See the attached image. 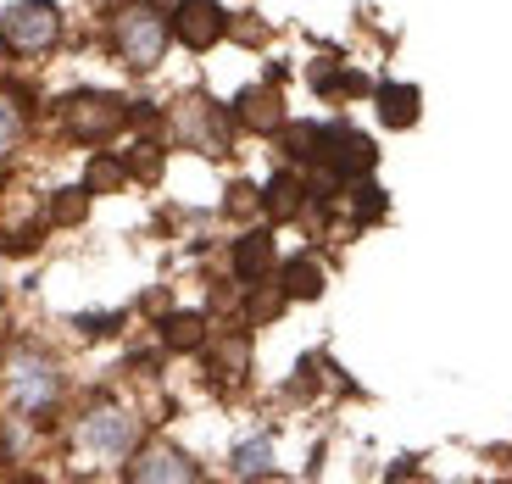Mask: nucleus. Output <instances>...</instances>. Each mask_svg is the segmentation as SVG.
Segmentation results:
<instances>
[{
	"label": "nucleus",
	"mask_w": 512,
	"mask_h": 484,
	"mask_svg": "<svg viewBox=\"0 0 512 484\" xmlns=\"http://www.w3.org/2000/svg\"><path fill=\"white\" fill-rule=\"evenodd\" d=\"M167 39H173V23H167L156 6H145V0H134V6H123V12L112 17V45L117 56H123L128 67H156L167 51Z\"/></svg>",
	"instance_id": "f257e3e1"
},
{
	"label": "nucleus",
	"mask_w": 512,
	"mask_h": 484,
	"mask_svg": "<svg viewBox=\"0 0 512 484\" xmlns=\"http://www.w3.org/2000/svg\"><path fill=\"white\" fill-rule=\"evenodd\" d=\"M56 34H62V12H56L51 0H17L0 12V45L17 56H39L51 51Z\"/></svg>",
	"instance_id": "f03ea898"
},
{
	"label": "nucleus",
	"mask_w": 512,
	"mask_h": 484,
	"mask_svg": "<svg viewBox=\"0 0 512 484\" xmlns=\"http://www.w3.org/2000/svg\"><path fill=\"white\" fill-rule=\"evenodd\" d=\"M128 106L117 101V95H101V90H90V95H67L62 101V128L73 134V140H84V145H101V140H112L117 128L128 123Z\"/></svg>",
	"instance_id": "7ed1b4c3"
},
{
	"label": "nucleus",
	"mask_w": 512,
	"mask_h": 484,
	"mask_svg": "<svg viewBox=\"0 0 512 484\" xmlns=\"http://www.w3.org/2000/svg\"><path fill=\"white\" fill-rule=\"evenodd\" d=\"M318 162L329 167L334 179L357 184L362 173H373V162H379V151H373V140H368V134H357L351 123H329V128L318 134Z\"/></svg>",
	"instance_id": "20e7f679"
},
{
	"label": "nucleus",
	"mask_w": 512,
	"mask_h": 484,
	"mask_svg": "<svg viewBox=\"0 0 512 484\" xmlns=\"http://www.w3.org/2000/svg\"><path fill=\"white\" fill-rule=\"evenodd\" d=\"M173 23V34L190 45V51H212L223 34H229V17H223L218 0H179V12L167 17Z\"/></svg>",
	"instance_id": "39448f33"
},
{
	"label": "nucleus",
	"mask_w": 512,
	"mask_h": 484,
	"mask_svg": "<svg viewBox=\"0 0 512 484\" xmlns=\"http://www.w3.org/2000/svg\"><path fill=\"white\" fill-rule=\"evenodd\" d=\"M195 462L184 457V451H173V446H145V451H134V462H128V479H195Z\"/></svg>",
	"instance_id": "423d86ee"
},
{
	"label": "nucleus",
	"mask_w": 512,
	"mask_h": 484,
	"mask_svg": "<svg viewBox=\"0 0 512 484\" xmlns=\"http://www.w3.org/2000/svg\"><path fill=\"white\" fill-rule=\"evenodd\" d=\"M234 112H240V123L251 128V134H279V128H284V101H279V90H273V84L245 90Z\"/></svg>",
	"instance_id": "0eeeda50"
},
{
	"label": "nucleus",
	"mask_w": 512,
	"mask_h": 484,
	"mask_svg": "<svg viewBox=\"0 0 512 484\" xmlns=\"http://www.w3.org/2000/svg\"><path fill=\"white\" fill-rule=\"evenodd\" d=\"M84 446L90 451H128L134 446V423L123 418L117 407H106V412H90V423H84Z\"/></svg>",
	"instance_id": "6e6552de"
},
{
	"label": "nucleus",
	"mask_w": 512,
	"mask_h": 484,
	"mask_svg": "<svg viewBox=\"0 0 512 484\" xmlns=\"http://www.w3.org/2000/svg\"><path fill=\"white\" fill-rule=\"evenodd\" d=\"M12 384H17V401H23L28 412H45V407H51V395H56L51 362H17Z\"/></svg>",
	"instance_id": "1a4fd4ad"
},
{
	"label": "nucleus",
	"mask_w": 512,
	"mask_h": 484,
	"mask_svg": "<svg viewBox=\"0 0 512 484\" xmlns=\"http://www.w3.org/2000/svg\"><path fill=\"white\" fill-rule=\"evenodd\" d=\"M273 268V240L262 229L245 234L240 245H234V273H240V284H256V279H268Z\"/></svg>",
	"instance_id": "9d476101"
},
{
	"label": "nucleus",
	"mask_w": 512,
	"mask_h": 484,
	"mask_svg": "<svg viewBox=\"0 0 512 484\" xmlns=\"http://www.w3.org/2000/svg\"><path fill=\"white\" fill-rule=\"evenodd\" d=\"M290 301H318L323 295V268L312 262V256H290L284 262V284H279Z\"/></svg>",
	"instance_id": "9b49d317"
},
{
	"label": "nucleus",
	"mask_w": 512,
	"mask_h": 484,
	"mask_svg": "<svg viewBox=\"0 0 512 484\" xmlns=\"http://www.w3.org/2000/svg\"><path fill=\"white\" fill-rule=\"evenodd\" d=\"M379 117L390 128H412L418 123V90L412 84H379Z\"/></svg>",
	"instance_id": "f8f14e48"
},
{
	"label": "nucleus",
	"mask_w": 512,
	"mask_h": 484,
	"mask_svg": "<svg viewBox=\"0 0 512 484\" xmlns=\"http://www.w3.org/2000/svg\"><path fill=\"white\" fill-rule=\"evenodd\" d=\"M206 340V318L201 312H173V318L162 323V345L167 351H201Z\"/></svg>",
	"instance_id": "ddd939ff"
},
{
	"label": "nucleus",
	"mask_w": 512,
	"mask_h": 484,
	"mask_svg": "<svg viewBox=\"0 0 512 484\" xmlns=\"http://www.w3.org/2000/svg\"><path fill=\"white\" fill-rule=\"evenodd\" d=\"M301 179L295 173H279V179H268V190H262V206H268V217H295L301 212Z\"/></svg>",
	"instance_id": "4468645a"
},
{
	"label": "nucleus",
	"mask_w": 512,
	"mask_h": 484,
	"mask_svg": "<svg viewBox=\"0 0 512 484\" xmlns=\"http://www.w3.org/2000/svg\"><path fill=\"white\" fill-rule=\"evenodd\" d=\"M23 128H28V117H23V106H17V95L0 90V162L23 145Z\"/></svg>",
	"instance_id": "2eb2a0df"
},
{
	"label": "nucleus",
	"mask_w": 512,
	"mask_h": 484,
	"mask_svg": "<svg viewBox=\"0 0 512 484\" xmlns=\"http://www.w3.org/2000/svg\"><path fill=\"white\" fill-rule=\"evenodd\" d=\"M318 134H323L318 123H284L279 140L290 151V162H318Z\"/></svg>",
	"instance_id": "dca6fc26"
},
{
	"label": "nucleus",
	"mask_w": 512,
	"mask_h": 484,
	"mask_svg": "<svg viewBox=\"0 0 512 484\" xmlns=\"http://www.w3.org/2000/svg\"><path fill=\"white\" fill-rule=\"evenodd\" d=\"M123 179H128V167L117 162V156H95V162H90V179H84V190H90V195H112Z\"/></svg>",
	"instance_id": "f3484780"
},
{
	"label": "nucleus",
	"mask_w": 512,
	"mask_h": 484,
	"mask_svg": "<svg viewBox=\"0 0 512 484\" xmlns=\"http://www.w3.org/2000/svg\"><path fill=\"white\" fill-rule=\"evenodd\" d=\"M84 212H90V190H62L51 201V217L56 223H84Z\"/></svg>",
	"instance_id": "a211bd4d"
},
{
	"label": "nucleus",
	"mask_w": 512,
	"mask_h": 484,
	"mask_svg": "<svg viewBox=\"0 0 512 484\" xmlns=\"http://www.w3.org/2000/svg\"><path fill=\"white\" fill-rule=\"evenodd\" d=\"M268 462H273V451H268V440H251V446H240L234 451V473H268Z\"/></svg>",
	"instance_id": "6ab92c4d"
},
{
	"label": "nucleus",
	"mask_w": 512,
	"mask_h": 484,
	"mask_svg": "<svg viewBox=\"0 0 512 484\" xmlns=\"http://www.w3.org/2000/svg\"><path fill=\"white\" fill-rule=\"evenodd\" d=\"M351 195H357V201H351V212H357L362 223H368V217H384V190H379V184H357Z\"/></svg>",
	"instance_id": "aec40b11"
},
{
	"label": "nucleus",
	"mask_w": 512,
	"mask_h": 484,
	"mask_svg": "<svg viewBox=\"0 0 512 484\" xmlns=\"http://www.w3.org/2000/svg\"><path fill=\"white\" fill-rule=\"evenodd\" d=\"M245 357H251V345H245V334H234V340L218 351V373H229V379H234V373L245 368Z\"/></svg>",
	"instance_id": "412c9836"
},
{
	"label": "nucleus",
	"mask_w": 512,
	"mask_h": 484,
	"mask_svg": "<svg viewBox=\"0 0 512 484\" xmlns=\"http://www.w3.org/2000/svg\"><path fill=\"white\" fill-rule=\"evenodd\" d=\"M117 318H84V334H112Z\"/></svg>",
	"instance_id": "4be33fe9"
}]
</instances>
